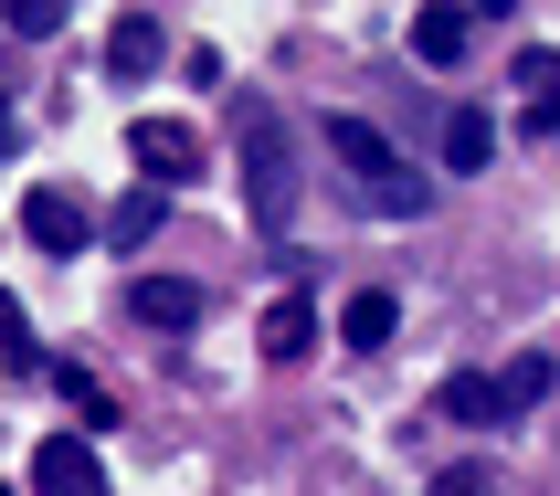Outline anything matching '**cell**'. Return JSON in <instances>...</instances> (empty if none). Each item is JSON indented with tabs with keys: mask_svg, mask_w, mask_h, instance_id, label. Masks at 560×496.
<instances>
[{
	"mask_svg": "<svg viewBox=\"0 0 560 496\" xmlns=\"http://www.w3.org/2000/svg\"><path fill=\"white\" fill-rule=\"evenodd\" d=\"M317 138H328V169H339V180L360 190L381 222H423V201H434V190H423V169H412V158L392 149L371 117H328Z\"/></svg>",
	"mask_w": 560,
	"mask_h": 496,
	"instance_id": "obj_1",
	"label": "cell"
},
{
	"mask_svg": "<svg viewBox=\"0 0 560 496\" xmlns=\"http://www.w3.org/2000/svg\"><path fill=\"white\" fill-rule=\"evenodd\" d=\"M244 222L254 233H285L296 222V201H307V158H296V127L265 106V95H244Z\"/></svg>",
	"mask_w": 560,
	"mask_h": 496,
	"instance_id": "obj_2",
	"label": "cell"
},
{
	"mask_svg": "<svg viewBox=\"0 0 560 496\" xmlns=\"http://www.w3.org/2000/svg\"><path fill=\"white\" fill-rule=\"evenodd\" d=\"M127 149H138V169H149V190H180V180H201V127L190 117H138L127 127Z\"/></svg>",
	"mask_w": 560,
	"mask_h": 496,
	"instance_id": "obj_3",
	"label": "cell"
},
{
	"mask_svg": "<svg viewBox=\"0 0 560 496\" xmlns=\"http://www.w3.org/2000/svg\"><path fill=\"white\" fill-rule=\"evenodd\" d=\"M22 233H32L43 253H85V244H95V212L74 201V190L43 180V190H22Z\"/></svg>",
	"mask_w": 560,
	"mask_h": 496,
	"instance_id": "obj_4",
	"label": "cell"
},
{
	"mask_svg": "<svg viewBox=\"0 0 560 496\" xmlns=\"http://www.w3.org/2000/svg\"><path fill=\"white\" fill-rule=\"evenodd\" d=\"M32 496H106V465H95L74 434H54L43 454H32Z\"/></svg>",
	"mask_w": 560,
	"mask_h": 496,
	"instance_id": "obj_5",
	"label": "cell"
},
{
	"mask_svg": "<svg viewBox=\"0 0 560 496\" xmlns=\"http://www.w3.org/2000/svg\"><path fill=\"white\" fill-rule=\"evenodd\" d=\"M127 307H138V328H170V339H180V328H201V285L190 275H138Z\"/></svg>",
	"mask_w": 560,
	"mask_h": 496,
	"instance_id": "obj_6",
	"label": "cell"
},
{
	"mask_svg": "<svg viewBox=\"0 0 560 496\" xmlns=\"http://www.w3.org/2000/svg\"><path fill=\"white\" fill-rule=\"evenodd\" d=\"M518 138H560V54H518Z\"/></svg>",
	"mask_w": 560,
	"mask_h": 496,
	"instance_id": "obj_7",
	"label": "cell"
},
{
	"mask_svg": "<svg viewBox=\"0 0 560 496\" xmlns=\"http://www.w3.org/2000/svg\"><path fill=\"white\" fill-rule=\"evenodd\" d=\"M412 54L434 63V74L476 63V11H412Z\"/></svg>",
	"mask_w": 560,
	"mask_h": 496,
	"instance_id": "obj_8",
	"label": "cell"
},
{
	"mask_svg": "<svg viewBox=\"0 0 560 496\" xmlns=\"http://www.w3.org/2000/svg\"><path fill=\"white\" fill-rule=\"evenodd\" d=\"M392 328H402V296H381V285H360L339 307V339L349 349H392Z\"/></svg>",
	"mask_w": 560,
	"mask_h": 496,
	"instance_id": "obj_9",
	"label": "cell"
},
{
	"mask_svg": "<svg viewBox=\"0 0 560 496\" xmlns=\"http://www.w3.org/2000/svg\"><path fill=\"white\" fill-rule=\"evenodd\" d=\"M159 54H170V43H159V22H149V11H117V32H106V63H117L127 85H138Z\"/></svg>",
	"mask_w": 560,
	"mask_h": 496,
	"instance_id": "obj_10",
	"label": "cell"
},
{
	"mask_svg": "<svg viewBox=\"0 0 560 496\" xmlns=\"http://www.w3.org/2000/svg\"><path fill=\"white\" fill-rule=\"evenodd\" d=\"M317 349V307L307 296H276V307H265V359H307Z\"/></svg>",
	"mask_w": 560,
	"mask_h": 496,
	"instance_id": "obj_11",
	"label": "cell"
},
{
	"mask_svg": "<svg viewBox=\"0 0 560 496\" xmlns=\"http://www.w3.org/2000/svg\"><path fill=\"white\" fill-rule=\"evenodd\" d=\"M487 149H498V117H476V106H455V117H444V169L466 180V169H487Z\"/></svg>",
	"mask_w": 560,
	"mask_h": 496,
	"instance_id": "obj_12",
	"label": "cell"
},
{
	"mask_svg": "<svg viewBox=\"0 0 560 496\" xmlns=\"http://www.w3.org/2000/svg\"><path fill=\"white\" fill-rule=\"evenodd\" d=\"M159 222H170V201H159V190L138 180V190H127V201H117V212L95 222V233H106V244H127V253H138V244H149V233H159Z\"/></svg>",
	"mask_w": 560,
	"mask_h": 496,
	"instance_id": "obj_13",
	"label": "cell"
},
{
	"mask_svg": "<svg viewBox=\"0 0 560 496\" xmlns=\"http://www.w3.org/2000/svg\"><path fill=\"white\" fill-rule=\"evenodd\" d=\"M550 359H539V349H518V359H508V370H498V412H529V402H550Z\"/></svg>",
	"mask_w": 560,
	"mask_h": 496,
	"instance_id": "obj_14",
	"label": "cell"
},
{
	"mask_svg": "<svg viewBox=\"0 0 560 496\" xmlns=\"http://www.w3.org/2000/svg\"><path fill=\"white\" fill-rule=\"evenodd\" d=\"M444 412H455V423H498V380H487V370H455V380H444Z\"/></svg>",
	"mask_w": 560,
	"mask_h": 496,
	"instance_id": "obj_15",
	"label": "cell"
},
{
	"mask_svg": "<svg viewBox=\"0 0 560 496\" xmlns=\"http://www.w3.org/2000/svg\"><path fill=\"white\" fill-rule=\"evenodd\" d=\"M63 391H74V412H85L95 434H106V423H117V391H95V380H85V370H63Z\"/></svg>",
	"mask_w": 560,
	"mask_h": 496,
	"instance_id": "obj_16",
	"label": "cell"
},
{
	"mask_svg": "<svg viewBox=\"0 0 560 496\" xmlns=\"http://www.w3.org/2000/svg\"><path fill=\"white\" fill-rule=\"evenodd\" d=\"M0 22L22 32V43H43V32H63V11H54V0H11V11H0Z\"/></svg>",
	"mask_w": 560,
	"mask_h": 496,
	"instance_id": "obj_17",
	"label": "cell"
},
{
	"mask_svg": "<svg viewBox=\"0 0 560 496\" xmlns=\"http://www.w3.org/2000/svg\"><path fill=\"white\" fill-rule=\"evenodd\" d=\"M0 359H11V370H32V328H22V307H11V296H0Z\"/></svg>",
	"mask_w": 560,
	"mask_h": 496,
	"instance_id": "obj_18",
	"label": "cell"
},
{
	"mask_svg": "<svg viewBox=\"0 0 560 496\" xmlns=\"http://www.w3.org/2000/svg\"><path fill=\"white\" fill-rule=\"evenodd\" d=\"M434 496H487V475H476V465H444V475H434Z\"/></svg>",
	"mask_w": 560,
	"mask_h": 496,
	"instance_id": "obj_19",
	"label": "cell"
}]
</instances>
